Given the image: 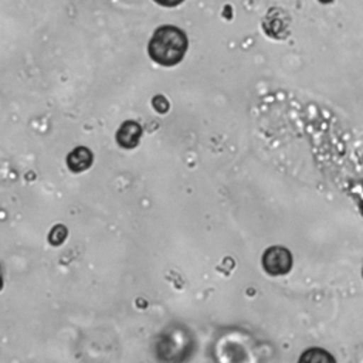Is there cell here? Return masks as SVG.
Instances as JSON below:
<instances>
[{"label": "cell", "instance_id": "6da1fadb", "mask_svg": "<svg viewBox=\"0 0 363 363\" xmlns=\"http://www.w3.org/2000/svg\"><path fill=\"white\" fill-rule=\"evenodd\" d=\"M187 44L183 30L174 26H162L153 33L147 44V52L159 65L173 67L183 60Z\"/></svg>", "mask_w": 363, "mask_h": 363}, {"label": "cell", "instance_id": "7a4b0ae2", "mask_svg": "<svg viewBox=\"0 0 363 363\" xmlns=\"http://www.w3.org/2000/svg\"><path fill=\"white\" fill-rule=\"evenodd\" d=\"M262 268L269 275H285L292 268V254L281 245L268 247L261 257Z\"/></svg>", "mask_w": 363, "mask_h": 363}, {"label": "cell", "instance_id": "3957f363", "mask_svg": "<svg viewBox=\"0 0 363 363\" xmlns=\"http://www.w3.org/2000/svg\"><path fill=\"white\" fill-rule=\"evenodd\" d=\"M142 136V126L136 121H125L116 130V143L123 149H133L138 146Z\"/></svg>", "mask_w": 363, "mask_h": 363}, {"label": "cell", "instance_id": "277c9868", "mask_svg": "<svg viewBox=\"0 0 363 363\" xmlns=\"http://www.w3.org/2000/svg\"><path fill=\"white\" fill-rule=\"evenodd\" d=\"M94 162V155L92 152L85 147V146H78L74 147L68 155H67V166L69 167L71 172L79 173L86 170Z\"/></svg>", "mask_w": 363, "mask_h": 363}, {"label": "cell", "instance_id": "5b68a950", "mask_svg": "<svg viewBox=\"0 0 363 363\" xmlns=\"http://www.w3.org/2000/svg\"><path fill=\"white\" fill-rule=\"evenodd\" d=\"M65 237H67V228L62 224H58V225H54L52 230L50 231L48 241L52 245H60L61 242H64Z\"/></svg>", "mask_w": 363, "mask_h": 363}, {"label": "cell", "instance_id": "8992f818", "mask_svg": "<svg viewBox=\"0 0 363 363\" xmlns=\"http://www.w3.org/2000/svg\"><path fill=\"white\" fill-rule=\"evenodd\" d=\"M153 1H156L157 4L164 6V7H174V6L180 4V3L184 1V0H153Z\"/></svg>", "mask_w": 363, "mask_h": 363}, {"label": "cell", "instance_id": "52a82bcc", "mask_svg": "<svg viewBox=\"0 0 363 363\" xmlns=\"http://www.w3.org/2000/svg\"><path fill=\"white\" fill-rule=\"evenodd\" d=\"M362 277H363V268H362Z\"/></svg>", "mask_w": 363, "mask_h": 363}]
</instances>
